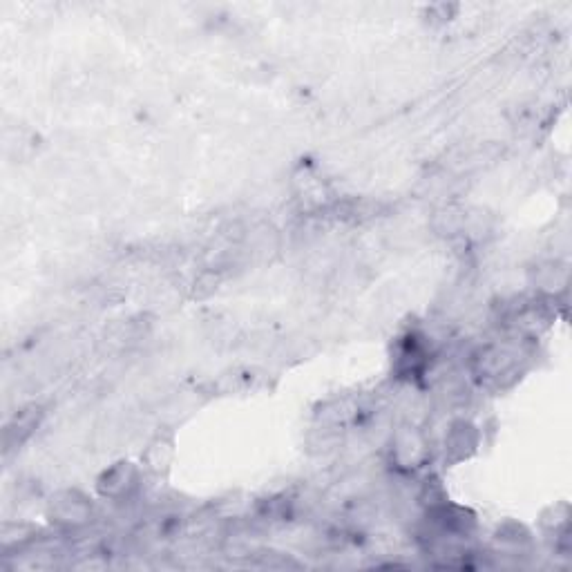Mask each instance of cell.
<instances>
[{
    "label": "cell",
    "instance_id": "cell-1",
    "mask_svg": "<svg viewBox=\"0 0 572 572\" xmlns=\"http://www.w3.org/2000/svg\"><path fill=\"white\" fill-rule=\"evenodd\" d=\"M50 519L59 528L79 530L88 526L92 519V503L88 497H83V494L76 490L61 492L59 497L52 499L50 503Z\"/></svg>",
    "mask_w": 572,
    "mask_h": 572
},
{
    "label": "cell",
    "instance_id": "cell-2",
    "mask_svg": "<svg viewBox=\"0 0 572 572\" xmlns=\"http://www.w3.org/2000/svg\"><path fill=\"white\" fill-rule=\"evenodd\" d=\"M427 459V441L421 429L412 425L400 427L392 436V461L398 470L412 472L418 470Z\"/></svg>",
    "mask_w": 572,
    "mask_h": 572
},
{
    "label": "cell",
    "instance_id": "cell-3",
    "mask_svg": "<svg viewBox=\"0 0 572 572\" xmlns=\"http://www.w3.org/2000/svg\"><path fill=\"white\" fill-rule=\"evenodd\" d=\"M137 479H139L137 467L128 461H121L99 476L97 490L103 499L119 501L123 497H128V494L137 488Z\"/></svg>",
    "mask_w": 572,
    "mask_h": 572
},
{
    "label": "cell",
    "instance_id": "cell-4",
    "mask_svg": "<svg viewBox=\"0 0 572 572\" xmlns=\"http://www.w3.org/2000/svg\"><path fill=\"white\" fill-rule=\"evenodd\" d=\"M476 445H479L476 427L472 423L456 421L445 436V456H450L452 461H463L476 450Z\"/></svg>",
    "mask_w": 572,
    "mask_h": 572
}]
</instances>
